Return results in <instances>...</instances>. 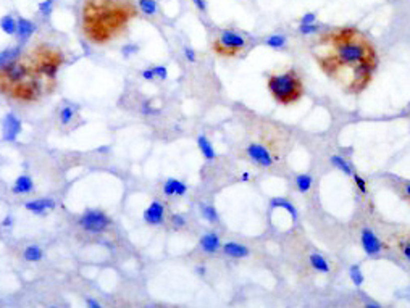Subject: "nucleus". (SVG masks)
<instances>
[{
    "mask_svg": "<svg viewBox=\"0 0 410 308\" xmlns=\"http://www.w3.org/2000/svg\"><path fill=\"white\" fill-rule=\"evenodd\" d=\"M312 52L320 70L346 94L364 91L377 70L375 47L354 28L338 29L318 39Z\"/></svg>",
    "mask_w": 410,
    "mask_h": 308,
    "instance_id": "1",
    "label": "nucleus"
},
{
    "mask_svg": "<svg viewBox=\"0 0 410 308\" xmlns=\"http://www.w3.org/2000/svg\"><path fill=\"white\" fill-rule=\"evenodd\" d=\"M136 16L129 0H84L83 32L92 44H107L118 37Z\"/></svg>",
    "mask_w": 410,
    "mask_h": 308,
    "instance_id": "2",
    "label": "nucleus"
},
{
    "mask_svg": "<svg viewBox=\"0 0 410 308\" xmlns=\"http://www.w3.org/2000/svg\"><path fill=\"white\" fill-rule=\"evenodd\" d=\"M40 78L29 61L13 60L0 66V92L18 100H36L42 91Z\"/></svg>",
    "mask_w": 410,
    "mask_h": 308,
    "instance_id": "3",
    "label": "nucleus"
},
{
    "mask_svg": "<svg viewBox=\"0 0 410 308\" xmlns=\"http://www.w3.org/2000/svg\"><path fill=\"white\" fill-rule=\"evenodd\" d=\"M289 149V138L284 129L266 126L262 129L257 141H252L245 147V156L260 168H271L284 158Z\"/></svg>",
    "mask_w": 410,
    "mask_h": 308,
    "instance_id": "4",
    "label": "nucleus"
},
{
    "mask_svg": "<svg viewBox=\"0 0 410 308\" xmlns=\"http://www.w3.org/2000/svg\"><path fill=\"white\" fill-rule=\"evenodd\" d=\"M271 97L279 105H291L304 95V81L296 70H286L281 73H273L266 81Z\"/></svg>",
    "mask_w": 410,
    "mask_h": 308,
    "instance_id": "5",
    "label": "nucleus"
},
{
    "mask_svg": "<svg viewBox=\"0 0 410 308\" xmlns=\"http://www.w3.org/2000/svg\"><path fill=\"white\" fill-rule=\"evenodd\" d=\"M28 61L42 78L55 79L61 61H63V57H61L60 50L53 49V47L47 44H42L31 52Z\"/></svg>",
    "mask_w": 410,
    "mask_h": 308,
    "instance_id": "6",
    "label": "nucleus"
},
{
    "mask_svg": "<svg viewBox=\"0 0 410 308\" xmlns=\"http://www.w3.org/2000/svg\"><path fill=\"white\" fill-rule=\"evenodd\" d=\"M247 45V39L233 29H224L213 40V52L218 57H236Z\"/></svg>",
    "mask_w": 410,
    "mask_h": 308,
    "instance_id": "7",
    "label": "nucleus"
},
{
    "mask_svg": "<svg viewBox=\"0 0 410 308\" xmlns=\"http://www.w3.org/2000/svg\"><path fill=\"white\" fill-rule=\"evenodd\" d=\"M78 224L86 232H104L110 228L112 220L100 210H87L86 213L79 218Z\"/></svg>",
    "mask_w": 410,
    "mask_h": 308,
    "instance_id": "8",
    "label": "nucleus"
},
{
    "mask_svg": "<svg viewBox=\"0 0 410 308\" xmlns=\"http://www.w3.org/2000/svg\"><path fill=\"white\" fill-rule=\"evenodd\" d=\"M388 244L410 263V229H398L388 234Z\"/></svg>",
    "mask_w": 410,
    "mask_h": 308,
    "instance_id": "9",
    "label": "nucleus"
},
{
    "mask_svg": "<svg viewBox=\"0 0 410 308\" xmlns=\"http://www.w3.org/2000/svg\"><path fill=\"white\" fill-rule=\"evenodd\" d=\"M360 244H362V249H364V252L368 257H378L383 252V249H385V245H383V242L380 241V237L368 228L360 231Z\"/></svg>",
    "mask_w": 410,
    "mask_h": 308,
    "instance_id": "10",
    "label": "nucleus"
},
{
    "mask_svg": "<svg viewBox=\"0 0 410 308\" xmlns=\"http://www.w3.org/2000/svg\"><path fill=\"white\" fill-rule=\"evenodd\" d=\"M2 129H3L2 131L3 139L8 142H15L18 139V136L21 134L23 125L16 115L8 113V115H5V118L2 121Z\"/></svg>",
    "mask_w": 410,
    "mask_h": 308,
    "instance_id": "11",
    "label": "nucleus"
},
{
    "mask_svg": "<svg viewBox=\"0 0 410 308\" xmlns=\"http://www.w3.org/2000/svg\"><path fill=\"white\" fill-rule=\"evenodd\" d=\"M167 207L160 200H154L144 210V221L150 226H160L165 223Z\"/></svg>",
    "mask_w": 410,
    "mask_h": 308,
    "instance_id": "12",
    "label": "nucleus"
},
{
    "mask_svg": "<svg viewBox=\"0 0 410 308\" xmlns=\"http://www.w3.org/2000/svg\"><path fill=\"white\" fill-rule=\"evenodd\" d=\"M188 194V186L186 182H183L176 177H168L163 182V195L165 197H183Z\"/></svg>",
    "mask_w": 410,
    "mask_h": 308,
    "instance_id": "13",
    "label": "nucleus"
},
{
    "mask_svg": "<svg viewBox=\"0 0 410 308\" xmlns=\"http://www.w3.org/2000/svg\"><path fill=\"white\" fill-rule=\"evenodd\" d=\"M36 29H37V26L34 24L31 19L23 18V16L16 18V37H18V40H21V42L28 40L32 34L36 32Z\"/></svg>",
    "mask_w": 410,
    "mask_h": 308,
    "instance_id": "14",
    "label": "nucleus"
},
{
    "mask_svg": "<svg viewBox=\"0 0 410 308\" xmlns=\"http://www.w3.org/2000/svg\"><path fill=\"white\" fill-rule=\"evenodd\" d=\"M199 247L205 253H215L218 249H221L220 237H218L216 232H205L199 241Z\"/></svg>",
    "mask_w": 410,
    "mask_h": 308,
    "instance_id": "15",
    "label": "nucleus"
},
{
    "mask_svg": "<svg viewBox=\"0 0 410 308\" xmlns=\"http://www.w3.org/2000/svg\"><path fill=\"white\" fill-rule=\"evenodd\" d=\"M24 208L31 211L34 215H44L45 211L55 208V202L50 198H37V200H31L24 203Z\"/></svg>",
    "mask_w": 410,
    "mask_h": 308,
    "instance_id": "16",
    "label": "nucleus"
},
{
    "mask_svg": "<svg viewBox=\"0 0 410 308\" xmlns=\"http://www.w3.org/2000/svg\"><path fill=\"white\" fill-rule=\"evenodd\" d=\"M221 249L224 252V255L231 257V258H244V257L249 255V249L245 247V245L239 244V242H234V241L223 244Z\"/></svg>",
    "mask_w": 410,
    "mask_h": 308,
    "instance_id": "17",
    "label": "nucleus"
},
{
    "mask_svg": "<svg viewBox=\"0 0 410 308\" xmlns=\"http://www.w3.org/2000/svg\"><path fill=\"white\" fill-rule=\"evenodd\" d=\"M32 190H34V181H32V177L26 176V174L16 177V181L13 182V187H11V192L18 194V195L29 194Z\"/></svg>",
    "mask_w": 410,
    "mask_h": 308,
    "instance_id": "18",
    "label": "nucleus"
},
{
    "mask_svg": "<svg viewBox=\"0 0 410 308\" xmlns=\"http://www.w3.org/2000/svg\"><path fill=\"white\" fill-rule=\"evenodd\" d=\"M197 147H199L201 154H202V156H204L205 160L211 161V160L216 158L215 149H213V146H211V142L207 138H205V136H199V138H197Z\"/></svg>",
    "mask_w": 410,
    "mask_h": 308,
    "instance_id": "19",
    "label": "nucleus"
},
{
    "mask_svg": "<svg viewBox=\"0 0 410 308\" xmlns=\"http://www.w3.org/2000/svg\"><path fill=\"white\" fill-rule=\"evenodd\" d=\"M309 263L317 273H323V275L330 273V270H331L328 260L323 255H320V253H312V255H309Z\"/></svg>",
    "mask_w": 410,
    "mask_h": 308,
    "instance_id": "20",
    "label": "nucleus"
},
{
    "mask_svg": "<svg viewBox=\"0 0 410 308\" xmlns=\"http://www.w3.org/2000/svg\"><path fill=\"white\" fill-rule=\"evenodd\" d=\"M330 163L334 166V169H339L341 173H344L347 176H352L354 174V166L347 160H344L341 155H331L330 156Z\"/></svg>",
    "mask_w": 410,
    "mask_h": 308,
    "instance_id": "21",
    "label": "nucleus"
},
{
    "mask_svg": "<svg viewBox=\"0 0 410 308\" xmlns=\"http://www.w3.org/2000/svg\"><path fill=\"white\" fill-rule=\"evenodd\" d=\"M0 29L6 36H16V18L11 15H3L0 18Z\"/></svg>",
    "mask_w": 410,
    "mask_h": 308,
    "instance_id": "22",
    "label": "nucleus"
},
{
    "mask_svg": "<svg viewBox=\"0 0 410 308\" xmlns=\"http://www.w3.org/2000/svg\"><path fill=\"white\" fill-rule=\"evenodd\" d=\"M270 208H284L292 216V220H297L296 207H294L289 200H286V198H273V200L270 202Z\"/></svg>",
    "mask_w": 410,
    "mask_h": 308,
    "instance_id": "23",
    "label": "nucleus"
},
{
    "mask_svg": "<svg viewBox=\"0 0 410 308\" xmlns=\"http://www.w3.org/2000/svg\"><path fill=\"white\" fill-rule=\"evenodd\" d=\"M42 257H44V253H42V249H40L39 245H28V247H26L24 252H23V258L29 263L40 262Z\"/></svg>",
    "mask_w": 410,
    "mask_h": 308,
    "instance_id": "24",
    "label": "nucleus"
},
{
    "mask_svg": "<svg viewBox=\"0 0 410 308\" xmlns=\"http://www.w3.org/2000/svg\"><path fill=\"white\" fill-rule=\"evenodd\" d=\"M138 5L146 16L159 15V2L157 0H138Z\"/></svg>",
    "mask_w": 410,
    "mask_h": 308,
    "instance_id": "25",
    "label": "nucleus"
},
{
    "mask_svg": "<svg viewBox=\"0 0 410 308\" xmlns=\"http://www.w3.org/2000/svg\"><path fill=\"white\" fill-rule=\"evenodd\" d=\"M199 210H201L202 218H205V220H207L208 223H218V220H220V216H218V211H216V208L213 207V205L201 203L199 205Z\"/></svg>",
    "mask_w": 410,
    "mask_h": 308,
    "instance_id": "26",
    "label": "nucleus"
},
{
    "mask_svg": "<svg viewBox=\"0 0 410 308\" xmlns=\"http://www.w3.org/2000/svg\"><path fill=\"white\" fill-rule=\"evenodd\" d=\"M313 186V177L310 174H299L296 176V187L300 194L310 192V189Z\"/></svg>",
    "mask_w": 410,
    "mask_h": 308,
    "instance_id": "27",
    "label": "nucleus"
},
{
    "mask_svg": "<svg viewBox=\"0 0 410 308\" xmlns=\"http://www.w3.org/2000/svg\"><path fill=\"white\" fill-rule=\"evenodd\" d=\"M74 116H76V110H74L73 105H65L60 108V113H58V120L61 123V126H68L70 123L74 120Z\"/></svg>",
    "mask_w": 410,
    "mask_h": 308,
    "instance_id": "28",
    "label": "nucleus"
},
{
    "mask_svg": "<svg viewBox=\"0 0 410 308\" xmlns=\"http://www.w3.org/2000/svg\"><path fill=\"white\" fill-rule=\"evenodd\" d=\"M19 55H21V49H19V47H11V49L0 52V66L10 63L13 60H18Z\"/></svg>",
    "mask_w": 410,
    "mask_h": 308,
    "instance_id": "29",
    "label": "nucleus"
},
{
    "mask_svg": "<svg viewBox=\"0 0 410 308\" xmlns=\"http://www.w3.org/2000/svg\"><path fill=\"white\" fill-rule=\"evenodd\" d=\"M265 44L271 49H284L288 45V37L283 36V34H273V36L265 39Z\"/></svg>",
    "mask_w": 410,
    "mask_h": 308,
    "instance_id": "30",
    "label": "nucleus"
},
{
    "mask_svg": "<svg viewBox=\"0 0 410 308\" xmlns=\"http://www.w3.org/2000/svg\"><path fill=\"white\" fill-rule=\"evenodd\" d=\"M349 276H351V279H352L354 286L360 287L362 284H364V275H362V270H360V266H359V265H354V266H351V273H349Z\"/></svg>",
    "mask_w": 410,
    "mask_h": 308,
    "instance_id": "31",
    "label": "nucleus"
},
{
    "mask_svg": "<svg viewBox=\"0 0 410 308\" xmlns=\"http://www.w3.org/2000/svg\"><path fill=\"white\" fill-rule=\"evenodd\" d=\"M297 31L302 34V36H312V34H317L320 31V26L317 23H312V24H299Z\"/></svg>",
    "mask_w": 410,
    "mask_h": 308,
    "instance_id": "32",
    "label": "nucleus"
},
{
    "mask_svg": "<svg viewBox=\"0 0 410 308\" xmlns=\"http://www.w3.org/2000/svg\"><path fill=\"white\" fill-rule=\"evenodd\" d=\"M170 223H172V226L175 229H183V228H186L188 220H186V216L184 215L175 213V215H172V218H170Z\"/></svg>",
    "mask_w": 410,
    "mask_h": 308,
    "instance_id": "33",
    "label": "nucleus"
},
{
    "mask_svg": "<svg viewBox=\"0 0 410 308\" xmlns=\"http://www.w3.org/2000/svg\"><path fill=\"white\" fill-rule=\"evenodd\" d=\"M53 2H55V0H44V2H40L37 5L39 11L42 13L44 16H49L52 13V8H53Z\"/></svg>",
    "mask_w": 410,
    "mask_h": 308,
    "instance_id": "34",
    "label": "nucleus"
},
{
    "mask_svg": "<svg viewBox=\"0 0 410 308\" xmlns=\"http://www.w3.org/2000/svg\"><path fill=\"white\" fill-rule=\"evenodd\" d=\"M138 52H139V45L138 44H126V45L121 47V53L125 57H131V55H134V53H138Z\"/></svg>",
    "mask_w": 410,
    "mask_h": 308,
    "instance_id": "35",
    "label": "nucleus"
},
{
    "mask_svg": "<svg viewBox=\"0 0 410 308\" xmlns=\"http://www.w3.org/2000/svg\"><path fill=\"white\" fill-rule=\"evenodd\" d=\"M354 176V182H355V186H357V189L360 190L362 194L364 195H367V192H368V189H367V182H365V179L362 176H359V174H352Z\"/></svg>",
    "mask_w": 410,
    "mask_h": 308,
    "instance_id": "36",
    "label": "nucleus"
},
{
    "mask_svg": "<svg viewBox=\"0 0 410 308\" xmlns=\"http://www.w3.org/2000/svg\"><path fill=\"white\" fill-rule=\"evenodd\" d=\"M152 70H154L155 78H159V79H162V81L168 78V70H167V66H163V65L152 66Z\"/></svg>",
    "mask_w": 410,
    "mask_h": 308,
    "instance_id": "37",
    "label": "nucleus"
},
{
    "mask_svg": "<svg viewBox=\"0 0 410 308\" xmlns=\"http://www.w3.org/2000/svg\"><path fill=\"white\" fill-rule=\"evenodd\" d=\"M315 21H317V15L313 11H309V13H305V15H302L299 24H312V23H315Z\"/></svg>",
    "mask_w": 410,
    "mask_h": 308,
    "instance_id": "38",
    "label": "nucleus"
},
{
    "mask_svg": "<svg viewBox=\"0 0 410 308\" xmlns=\"http://www.w3.org/2000/svg\"><path fill=\"white\" fill-rule=\"evenodd\" d=\"M184 57H186V60L189 61V63H196V60H197V55H196V52L191 49V47H184Z\"/></svg>",
    "mask_w": 410,
    "mask_h": 308,
    "instance_id": "39",
    "label": "nucleus"
},
{
    "mask_svg": "<svg viewBox=\"0 0 410 308\" xmlns=\"http://www.w3.org/2000/svg\"><path fill=\"white\" fill-rule=\"evenodd\" d=\"M191 2L201 13H207V0H191Z\"/></svg>",
    "mask_w": 410,
    "mask_h": 308,
    "instance_id": "40",
    "label": "nucleus"
},
{
    "mask_svg": "<svg viewBox=\"0 0 410 308\" xmlns=\"http://www.w3.org/2000/svg\"><path fill=\"white\" fill-rule=\"evenodd\" d=\"M401 194L404 198L410 200V181H406V182L401 184Z\"/></svg>",
    "mask_w": 410,
    "mask_h": 308,
    "instance_id": "41",
    "label": "nucleus"
},
{
    "mask_svg": "<svg viewBox=\"0 0 410 308\" xmlns=\"http://www.w3.org/2000/svg\"><path fill=\"white\" fill-rule=\"evenodd\" d=\"M142 78L144 79H147V81H152L154 78H155V74H154V70H152V66L150 68H146V70H142Z\"/></svg>",
    "mask_w": 410,
    "mask_h": 308,
    "instance_id": "42",
    "label": "nucleus"
},
{
    "mask_svg": "<svg viewBox=\"0 0 410 308\" xmlns=\"http://www.w3.org/2000/svg\"><path fill=\"white\" fill-rule=\"evenodd\" d=\"M86 305H87V307H91V308H99V307H100L97 302H95L94 299H86Z\"/></svg>",
    "mask_w": 410,
    "mask_h": 308,
    "instance_id": "43",
    "label": "nucleus"
},
{
    "mask_svg": "<svg viewBox=\"0 0 410 308\" xmlns=\"http://www.w3.org/2000/svg\"><path fill=\"white\" fill-rule=\"evenodd\" d=\"M141 112H142V113H144V115H149V113H152L154 110H152V108H150V107H149V102H146V104H144V105H142V108H141Z\"/></svg>",
    "mask_w": 410,
    "mask_h": 308,
    "instance_id": "44",
    "label": "nucleus"
},
{
    "mask_svg": "<svg viewBox=\"0 0 410 308\" xmlns=\"http://www.w3.org/2000/svg\"><path fill=\"white\" fill-rule=\"evenodd\" d=\"M11 224H13V218H11V216H6L5 220H3V223H2L3 228H10Z\"/></svg>",
    "mask_w": 410,
    "mask_h": 308,
    "instance_id": "45",
    "label": "nucleus"
},
{
    "mask_svg": "<svg viewBox=\"0 0 410 308\" xmlns=\"http://www.w3.org/2000/svg\"><path fill=\"white\" fill-rule=\"evenodd\" d=\"M196 270H197V273H199V275H204V273H205V271H207V270H205V268H204V266H197V268H196Z\"/></svg>",
    "mask_w": 410,
    "mask_h": 308,
    "instance_id": "46",
    "label": "nucleus"
},
{
    "mask_svg": "<svg viewBox=\"0 0 410 308\" xmlns=\"http://www.w3.org/2000/svg\"><path fill=\"white\" fill-rule=\"evenodd\" d=\"M249 177H250L249 173H244V174L241 176V179H242V181H249Z\"/></svg>",
    "mask_w": 410,
    "mask_h": 308,
    "instance_id": "47",
    "label": "nucleus"
}]
</instances>
